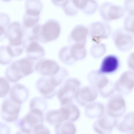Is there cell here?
Segmentation results:
<instances>
[{
    "label": "cell",
    "instance_id": "cell-4",
    "mask_svg": "<svg viewBox=\"0 0 134 134\" xmlns=\"http://www.w3.org/2000/svg\"><path fill=\"white\" fill-rule=\"evenodd\" d=\"M6 34L9 42L8 45L25 48L26 42L23 30L19 22L14 21L11 22L7 28Z\"/></svg>",
    "mask_w": 134,
    "mask_h": 134
},
{
    "label": "cell",
    "instance_id": "cell-42",
    "mask_svg": "<svg viewBox=\"0 0 134 134\" xmlns=\"http://www.w3.org/2000/svg\"><path fill=\"white\" fill-rule=\"evenodd\" d=\"M133 35H134V34Z\"/></svg>",
    "mask_w": 134,
    "mask_h": 134
},
{
    "label": "cell",
    "instance_id": "cell-35",
    "mask_svg": "<svg viewBox=\"0 0 134 134\" xmlns=\"http://www.w3.org/2000/svg\"><path fill=\"white\" fill-rule=\"evenodd\" d=\"M0 96L1 98H3L6 96L10 90L9 81L6 78L1 77Z\"/></svg>",
    "mask_w": 134,
    "mask_h": 134
},
{
    "label": "cell",
    "instance_id": "cell-36",
    "mask_svg": "<svg viewBox=\"0 0 134 134\" xmlns=\"http://www.w3.org/2000/svg\"><path fill=\"white\" fill-rule=\"evenodd\" d=\"M94 46L91 50V53L93 56L99 58L104 54L106 51V47L104 44H101L99 46Z\"/></svg>",
    "mask_w": 134,
    "mask_h": 134
},
{
    "label": "cell",
    "instance_id": "cell-29",
    "mask_svg": "<svg viewBox=\"0 0 134 134\" xmlns=\"http://www.w3.org/2000/svg\"><path fill=\"white\" fill-rule=\"evenodd\" d=\"M0 40L4 39L6 37V32L9 24L10 18L9 15L6 13H0Z\"/></svg>",
    "mask_w": 134,
    "mask_h": 134
},
{
    "label": "cell",
    "instance_id": "cell-8",
    "mask_svg": "<svg viewBox=\"0 0 134 134\" xmlns=\"http://www.w3.org/2000/svg\"><path fill=\"white\" fill-rule=\"evenodd\" d=\"M21 104L12 99L10 97L4 99L1 106L2 118L8 122L16 120L20 110Z\"/></svg>",
    "mask_w": 134,
    "mask_h": 134
},
{
    "label": "cell",
    "instance_id": "cell-2",
    "mask_svg": "<svg viewBox=\"0 0 134 134\" xmlns=\"http://www.w3.org/2000/svg\"><path fill=\"white\" fill-rule=\"evenodd\" d=\"M60 31V26L58 21L53 19H48L43 24H40L36 40L43 43L53 41L58 38Z\"/></svg>",
    "mask_w": 134,
    "mask_h": 134
},
{
    "label": "cell",
    "instance_id": "cell-33",
    "mask_svg": "<svg viewBox=\"0 0 134 134\" xmlns=\"http://www.w3.org/2000/svg\"><path fill=\"white\" fill-rule=\"evenodd\" d=\"M124 29L128 32L134 34V15H127L123 22Z\"/></svg>",
    "mask_w": 134,
    "mask_h": 134
},
{
    "label": "cell",
    "instance_id": "cell-39",
    "mask_svg": "<svg viewBox=\"0 0 134 134\" xmlns=\"http://www.w3.org/2000/svg\"><path fill=\"white\" fill-rule=\"evenodd\" d=\"M127 64L129 67L134 71V52L129 54L127 59Z\"/></svg>",
    "mask_w": 134,
    "mask_h": 134
},
{
    "label": "cell",
    "instance_id": "cell-9",
    "mask_svg": "<svg viewBox=\"0 0 134 134\" xmlns=\"http://www.w3.org/2000/svg\"><path fill=\"white\" fill-rule=\"evenodd\" d=\"M126 110V105L123 97L119 94H116L110 98L107 104L106 114L116 118L122 116Z\"/></svg>",
    "mask_w": 134,
    "mask_h": 134
},
{
    "label": "cell",
    "instance_id": "cell-30",
    "mask_svg": "<svg viewBox=\"0 0 134 134\" xmlns=\"http://www.w3.org/2000/svg\"><path fill=\"white\" fill-rule=\"evenodd\" d=\"M67 75V70L64 68H60L59 71L56 75L49 77L51 82L56 87L62 82Z\"/></svg>",
    "mask_w": 134,
    "mask_h": 134
},
{
    "label": "cell",
    "instance_id": "cell-17",
    "mask_svg": "<svg viewBox=\"0 0 134 134\" xmlns=\"http://www.w3.org/2000/svg\"><path fill=\"white\" fill-rule=\"evenodd\" d=\"M48 77L42 76L36 82V86L37 91L44 98L50 99L55 94V87Z\"/></svg>",
    "mask_w": 134,
    "mask_h": 134
},
{
    "label": "cell",
    "instance_id": "cell-19",
    "mask_svg": "<svg viewBox=\"0 0 134 134\" xmlns=\"http://www.w3.org/2000/svg\"><path fill=\"white\" fill-rule=\"evenodd\" d=\"M25 49L26 57L33 60L41 59L45 55L43 48L35 40L26 41Z\"/></svg>",
    "mask_w": 134,
    "mask_h": 134
},
{
    "label": "cell",
    "instance_id": "cell-26",
    "mask_svg": "<svg viewBox=\"0 0 134 134\" xmlns=\"http://www.w3.org/2000/svg\"><path fill=\"white\" fill-rule=\"evenodd\" d=\"M42 2L39 0H26L25 4V12L29 14L40 15L42 8Z\"/></svg>",
    "mask_w": 134,
    "mask_h": 134
},
{
    "label": "cell",
    "instance_id": "cell-34",
    "mask_svg": "<svg viewBox=\"0 0 134 134\" xmlns=\"http://www.w3.org/2000/svg\"><path fill=\"white\" fill-rule=\"evenodd\" d=\"M72 2H69V1H63L61 6L63 7L64 10L68 14H75L77 12V8L75 4L73 1Z\"/></svg>",
    "mask_w": 134,
    "mask_h": 134
},
{
    "label": "cell",
    "instance_id": "cell-11",
    "mask_svg": "<svg viewBox=\"0 0 134 134\" xmlns=\"http://www.w3.org/2000/svg\"><path fill=\"white\" fill-rule=\"evenodd\" d=\"M35 70L43 76H51L56 75L60 68L57 63L54 60L41 58L35 64Z\"/></svg>",
    "mask_w": 134,
    "mask_h": 134
},
{
    "label": "cell",
    "instance_id": "cell-41",
    "mask_svg": "<svg viewBox=\"0 0 134 134\" xmlns=\"http://www.w3.org/2000/svg\"><path fill=\"white\" fill-rule=\"evenodd\" d=\"M126 134H134V131L129 132Z\"/></svg>",
    "mask_w": 134,
    "mask_h": 134
},
{
    "label": "cell",
    "instance_id": "cell-24",
    "mask_svg": "<svg viewBox=\"0 0 134 134\" xmlns=\"http://www.w3.org/2000/svg\"><path fill=\"white\" fill-rule=\"evenodd\" d=\"M116 127L121 132L134 131V112H130L126 114L122 121L117 125Z\"/></svg>",
    "mask_w": 134,
    "mask_h": 134
},
{
    "label": "cell",
    "instance_id": "cell-14",
    "mask_svg": "<svg viewBox=\"0 0 134 134\" xmlns=\"http://www.w3.org/2000/svg\"><path fill=\"white\" fill-rule=\"evenodd\" d=\"M134 87V73L131 71L124 72L114 85V90L124 94H128Z\"/></svg>",
    "mask_w": 134,
    "mask_h": 134
},
{
    "label": "cell",
    "instance_id": "cell-6",
    "mask_svg": "<svg viewBox=\"0 0 134 134\" xmlns=\"http://www.w3.org/2000/svg\"><path fill=\"white\" fill-rule=\"evenodd\" d=\"M43 112L38 110L30 109L29 112L20 121V130L30 133L37 126L42 124Z\"/></svg>",
    "mask_w": 134,
    "mask_h": 134
},
{
    "label": "cell",
    "instance_id": "cell-21",
    "mask_svg": "<svg viewBox=\"0 0 134 134\" xmlns=\"http://www.w3.org/2000/svg\"><path fill=\"white\" fill-rule=\"evenodd\" d=\"M9 95L12 99L21 104L27 99L29 91L24 85L16 83L10 88Z\"/></svg>",
    "mask_w": 134,
    "mask_h": 134
},
{
    "label": "cell",
    "instance_id": "cell-22",
    "mask_svg": "<svg viewBox=\"0 0 134 134\" xmlns=\"http://www.w3.org/2000/svg\"><path fill=\"white\" fill-rule=\"evenodd\" d=\"M88 29L82 25H78L72 30L69 37V41L71 44H85Z\"/></svg>",
    "mask_w": 134,
    "mask_h": 134
},
{
    "label": "cell",
    "instance_id": "cell-32",
    "mask_svg": "<svg viewBox=\"0 0 134 134\" xmlns=\"http://www.w3.org/2000/svg\"><path fill=\"white\" fill-rule=\"evenodd\" d=\"M13 58L8 52L7 46L0 47V63L5 65L9 64Z\"/></svg>",
    "mask_w": 134,
    "mask_h": 134
},
{
    "label": "cell",
    "instance_id": "cell-37",
    "mask_svg": "<svg viewBox=\"0 0 134 134\" xmlns=\"http://www.w3.org/2000/svg\"><path fill=\"white\" fill-rule=\"evenodd\" d=\"M128 15H134V0H125L123 7Z\"/></svg>",
    "mask_w": 134,
    "mask_h": 134
},
{
    "label": "cell",
    "instance_id": "cell-16",
    "mask_svg": "<svg viewBox=\"0 0 134 134\" xmlns=\"http://www.w3.org/2000/svg\"><path fill=\"white\" fill-rule=\"evenodd\" d=\"M88 79L91 85L98 89L99 92L108 90L112 85L106 76L98 74L97 70L90 72L88 74Z\"/></svg>",
    "mask_w": 134,
    "mask_h": 134
},
{
    "label": "cell",
    "instance_id": "cell-7",
    "mask_svg": "<svg viewBox=\"0 0 134 134\" xmlns=\"http://www.w3.org/2000/svg\"><path fill=\"white\" fill-rule=\"evenodd\" d=\"M85 45L74 44L63 47L62 56L64 60L66 63L70 65L77 60L83 59L86 55Z\"/></svg>",
    "mask_w": 134,
    "mask_h": 134
},
{
    "label": "cell",
    "instance_id": "cell-20",
    "mask_svg": "<svg viewBox=\"0 0 134 134\" xmlns=\"http://www.w3.org/2000/svg\"><path fill=\"white\" fill-rule=\"evenodd\" d=\"M119 65V60L118 57L114 55H109L103 59L97 71L98 74L102 75L111 73L117 69Z\"/></svg>",
    "mask_w": 134,
    "mask_h": 134
},
{
    "label": "cell",
    "instance_id": "cell-1",
    "mask_svg": "<svg viewBox=\"0 0 134 134\" xmlns=\"http://www.w3.org/2000/svg\"><path fill=\"white\" fill-rule=\"evenodd\" d=\"M35 61L27 57L16 60L7 67L5 72L6 78L12 82H16L35 70Z\"/></svg>",
    "mask_w": 134,
    "mask_h": 134
},
{
    "label": "cell",
    "instance_id": "cell-18",
    "mask_svg": "<svg viewBox=\"0 0 134 134\" xmlns=\"http://www.w3.org/2000/svg\"><path fill=\"white\" fill-rule=\"evenodd\" d=\"M69 116V111L66 105L60 108L49 111L46 115V119L51 124L55 125L64 121H68Z\"/></svg>",
    "mask_w": 134,
    "mask_h": 134
},
{
    "label": "cell",
    "instance_id": "cell-5",
    "mask_svg": "<svg viewBox=\"0 0 134 134\" xmlns=\"http://www.w3.org/2000/svg\"><path fill=\"white\" fill-rule=\"evenodd\" d=\"M112 39L116 48L122 51L131 49L134 44L132 35L123 27H119L114 30L112 34Z\"/></svg>",
    "mask_w": 134,
    "mask_h": 134
},
{
    "label": "cell",
    "instance_id": "cell-25",
    "mask_svg": "<svg viewBox=\"0 0 134 134\" xmlns=\"http://www.w3.org/2000/svg\"><path fill=\"white\" fill-rule=\"evenodd\" d=\"M55 131L56 134H75L76 129L72 122L66 121L55 125Z\"/></svg>",
    "mask_w": 134,
    "mask_h": 134
},
{
    "label": "cell",
    "instance_id": "cell-12",
    "mask_svg": "<svg viewBox=\"0 0 134 134\" xmlns=\"http://www.w3.org/2000/svg\"><path fill=\"white\" fill-rule=\"evenodd\" d=\"M88 32L92 40L97 43L102 39L108 38L111 34V28L109 24L103 22L92 24L90 26Z\"/></svg>",
    "mask_w": 134,
    "mask_h": 134
},
{
    "label": "cell",
    "instance_id": "cell-31",
    "mask_svg": "<svg viewBox=\"0 0 134 134\" xmlns=\"http://www.w3.org/2000/svg\"><path fill=\"white\" fill-rule=\"evenodd\" d=\"M69 113L68 121L74 122L77 120L80 116V111L78 108L72 103L67 104Z\"/></svg>",
    "mask_w": 134,
    "mask_h": 134
},
{
    "label": "cell",
    "instance_id": "cell-13",
    "mask_svg": "<svg viewBox=\"0 0 134 134\" xmlns=\"http://www.w3.org/2000/svg\"><path fill=\"white\" fill-rule=\"evenodd\" d=\"M117 123L116 118L106 114L95 121L92 127L94 131L98 134H110Z\"/></svg>",
    "mask_w": 134,
    "mask_h": 134
},
{
    "label": "cell",
    "instance_id": "cell-27",
    "mask_svg": "<svg viewBox=\"0 0 134 134\" xmlns=\"http://www.w3.org/2000/svg\"><path fill=\"white\" fill-rule=\"evenodd\" d=\"M75 3L78 8L87 14L93 12L97 8V3L93 1H75Z\"/></svg>",
    "mask_w": 134,
    "mask_h": 134
},
{
    "label": "cell",
    "instance_id": "cell-40",
    "mask_svg": "<svg viewBox=\"0 0 134 134\" xmlns=\"http://www.w3.org/2000/svg\"><path fill=\"white\" fill-rule=\"evenodd\" d=\"M15 134H30V133L25 132L21 130L16 132Z\"/></svg>",
    "mask_w": 134,
    "mask_h": 134
},
{
    "label": "cell",
    "instance_id": "cell-10",
    "mask_svg": "<svg viewBox=\"0 0 134 134\" xmlns=\"http://www.w3.org/2000/svg\"><path fill=\"white\" fill-rule=\"evenodd\" d=\"M100 12L102 18L110 21L119 19L124 15L125 11L120 5L109 2L103 3L100 6Z\"/></svg>",
    "mask_w": 134,
    "mask_h": 134
},
{
    "label": "cell",
    "instance_id": "cell-28",
    "mask_svg": "<svg viewBox=\"0 0 134 134\" xmlns=\"http://www.w3.org/2000/svg\"><path fill=\"white\" fill-rule=\"evenodd\" d=\"M47 103L43 97H36L31 100L29 104L30 109H35L40 110L43 113L46 109Z\"/></svg>",
    "mask_w": 134,
    "mask_h": 134
},
{
    "label": "cell",
    "instance_id": "cell-15",
    "mask_svg": "<svg viewBox=\"0 0 134 134\" xmlns=\"http://www.w3.org/2000/svg\"><path fill=\"white\" fill-rule=\"evenodd\" d=\"M97 95L96 89L91 85L86 86L80 88L76 94L75 99L80 105L85 106L93 102Z\"/></svg>",
    "mask_w": 134,
    "mask_h": 134
},
{
    "label": "cell",
    "instance_id": "cell-3",
    "mask_svg": "<svg viewBox=\"0 0 134 134\" xmlns=\"http://www.w3.org/2000/svg\"><path fill=\"white\" fill-rule=\"evenodd\" d=\"M80 85V81L75 78H70L65 81L57 93L62 106L72 103Z\"/></svg>",
    "mask_w": 134,
    "mask_h": 134
},
{
    "label": "cell",
    "instance_id": "cell-38",
    "mask_svg": "<svg viewBox=\"0 0 134 134\" xmlns=\"http://www.w3.org/2000/svg\"><path fill=\"white\" fill-rule=\"evenodd\" d=\"M33 132V134H50L49 130L43 124L37 126Z\"/></svg>",
    "mask_w": 134,
    "mask_h": 134
},
{
    "label": "cell",
    "instance_id": "cell-23",
    "mask_svg": "<svg viewBox=\"0 0 134 134\" xmlns=\"http://www.w3.org/2000/svg\"><path fill=\"white\" fill-rule=\"evenodd\" d=\"M105 112L104 105L99 102H93L85 106V115L89 119L100 118L104 114Z\"/></svg>",
    "mask_w": 134,
    "mask_h": 134
}]
</instances>
